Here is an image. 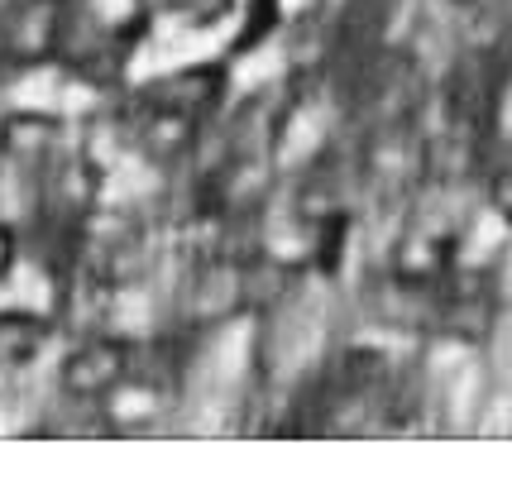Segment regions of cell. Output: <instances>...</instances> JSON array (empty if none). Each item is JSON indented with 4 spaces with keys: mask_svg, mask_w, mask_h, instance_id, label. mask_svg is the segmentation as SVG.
Returning a JSON list of instances; mask_svg holds the SVG:
<instances>
[{
    "mask_svg": "<svg viewBox=\"0 0 512 498\" xmlns=\"http://www.w3.org/2000/svg\"><path fill=\"white\" fill-rule=\"evenodd\" d=\"M72 34V0H5L0 10V58L10 68H44L63 58Z\"/></svg>",
    "mask_w": 512,
    "mask_h": 498,
    "instance_id": "obj_1",
    "label": "cell"
},
{
    "mask_svg": "<svg viewBox=\"0 0 512 498\" xmlns=\"http://www.w3.org/2000/svg\"><path fill=\"white\" fill-rule=\"evenodd\" d=\"M130 379H134V345L120 336H87L82 345L67 350L63 369H58L63 393L82 398V403H101Z\"/></svg>",
    "mask_w": 512,
    "mask_h": 498,
    "instance_id": "obj_2",
    "label": "cell"
},
{
    "mask_svg": "<svg viewBox=\"0 0 512 498\" xmlns=\"http://www.w3.org/2000/svg\"><path fill=\"white\" fill-rule=\"evenodd\" d=\"M249 297V264L230 259V254H206L187 283V307L192 321H225L240 302Z\"/></svg>",
    "mask_w": 512,
    "mask_h": 498,
    "instance_id": "obj_3",
    "label": "cell"
},
{
    "mask_svg": "<svg viewBox=\"0 0 512 498\" xmlns=\"http://www.w3.org/2000/svg\"><path fill=\"white\" fill-rule=\"evenodd\" d=\"M498 82H493V72L484 58H465V63H455L446 77V120L455 130H474V135H484L493 120V101H498Z\"/></svg>",
    "mask_w": 512,
    "mask_h": 498,
    "instance_id": "obj_4",
    "label": "cell"
},
{
    "mask_svg": "<svg viewBox=\"0 0 512 498\" xmlns=\"http://www.w3.org/2000/svg\"><path fill=\"white\" fill-rule=\"evenodd\" d=\"M58 115L44 111H10L0 120V154L20 173H48L53 149H58Z\"/></svg>",
    "mask_w": 512,
    "mask_h": 498,
    "instance_id": "obj_5",
    "label": "cell"
},
{
    "mask_svg": "<svg viewBox=\"0 0 512 498\" xmlns=\"http://www.w3.org/2000/svg\"><path fill=\"white\" fill-rule=\"evenodd\" d=\"M221 91H225V72L216 63H201V68H178L168 77H158V82H149V87H139V96L154 101V106H173V111L206 120L221 106Z\"/></svg>",
    "mask_w": 512,
    "mask_h": 498,
    "instance_id": "obj_6",
    "label": "cell"
},
{
    "mask_svg": "<svg viewBox=\"0 0 512 498\" xmlns=\"http://www.w3.org/2000/svg\"><path fill=\"white\" fill-rule=\"evenodd\" d=\"M450 259H455V249H450L446 230L412 226L398 240V249H393V278L412 283V288H431V293H436V288L446 283Z\"/></svg>",
    "mask_w": 512,
    "mask_h": 498,
    "instance_id": "obj_7",
    "label": "cell"
},
{
    "mask_svg": "<svg viewBox=\"0 0 512 498\" xmlns=\"http://www.w3.org/2000/svg\"><path fill=\"white\" fill-rule=\"evenodd\" d=\"M53 326L39 312H0V369H24L48 345Z\"/></svg>",
    "mask_w": 512,
    "mask_h": 498,
    "instance_id": "obj_8",
    "label": "cell"
},
{
    "mask_svg": "<svg viewBox=\"0 0 512 498\" xmlns=\"http://www.w3.org/2000/svg\"><path fill=\"white\" fill-rule=\"evenodd\" d=\"M350 206H340L331 216H321L312 226V264L321 273H335L340 269V259H345V240H350Z\"/></svg>",
    "mask_w": 512,
    "mask_h": 498,
    "instance_id": "obj_9",
    "label": "cell"
},
{
    "mask_svg": "<svg viewBox=\"0 0 512 498\" xmlns=\"http://www.w3.org/2000/svg\"><path fill=\"white\" fill-rule=\"evenodd\" d=\"M278 15H283V0H249L245 29H240V39H235V48H230V53H249V48H259L264 39H273Z\"/></svg>",
    "mask_w": 512,
    "mask_h": 498,
    "instance_id": "obj_10",
    "label": "cell"
},
{
    "mask_svg": "<svg viewBox=\"0 0 512 498\" xmlns=\"http://www.w3.org/2000/svg\"><path fill=\"white\" fill-rule=\"evenodd\" d=\"M158 5H163V10H173L182 24H201V29H206V24L225 20L235 0H158Z\"/></svg>",
    "mask_w": 512,
    "mask_h": 498,
    "instance_id": "obj_11",
    "label": "cell"
},
{
    "mask_svg": "<svg viewBox=\"0 0 512 498\" xmlns=\"http://www.w3.org/2000/svg\"><path fill=\"white\" fill-rule=\"evenodd\" d=\"M493 206H498V211L512 221V163L493 173Z\"/></svg>",
    "mask_w": 512,
    "mask_h": 498,
    "instance_id": "obj_12",
    "label": "cell"
},
{
    "mask_svg": "<svg viewBox=\"0 0 512 498\" xmlns=\"http://www.w3.org/2000/svg\"><path fill=\"white\" fill-rule=\"evenodd\" d=\"M15 254H20V235L10 226H0V283H5L10 269H15Z\"/></svg>",
    "mask_w": 512,
    "mask_h": 498,
    "instance_id": "obj_13",
    "label": "cell"
},
{
    "mask_svg": "<svg viewBox=\"0 0 512 498\" xmlns=\"http://www.w3.org/2000/svg\"><path fill=\"white\" fill-rule=\"evenodd\" d=\"M5 72H10V63H5V58H0V77H5Z\"/></svg>",
    "mask_w": 512,
    "mask_h": 498,
    "instance_id": "obj_14",
    "label": "cell"
},
{
    "mask_svg": "<svg viewBox=\"0 0 512 498\" xmlns=\"http://www.w3.org/2000/svg\"><path fill=\"white\" fill-rule=\"evenodd\" d=\"M455 5H474V0H455Z\"/></svg>",
    "mask_w": 512,
    "mask_h": 498,
    "instance_id": "obj_15",
    "label": "cell"
}]
</instances>
